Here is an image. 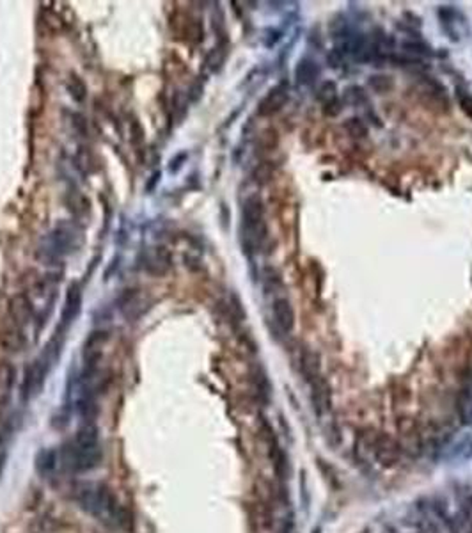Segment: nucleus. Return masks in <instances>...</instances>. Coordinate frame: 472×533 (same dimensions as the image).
I'll return each instance as SVG.
<instances>
[{"label":"nucleus","instance_id":"16","mask_svg":"<svg viewBox=\"0 0 472 533\" xmlns=\"http://www.w3.org/2000/svg\"><path fill=\"white\" fill-rule=\"evenodd\" d=\"M405 47V52L407 54H412V55H417V57H421V55H428L430 54V48L424 45V43H405L403 45Z\"/></svg>","mask_w":472,"mask_h":533},{"label":"nucleus","instance_id":"14","mask_svg":"<svg viewBox=\"0 0 472 533\" xmlns=\"http://www.w3.org/2000/svg\"><path fill=\"white\" fill-rule=\"evenodd\" d=\"M369 85L376 93H387L389 89L392 87V80L387 75H373V77H369Z\"/></svg>","mask_w":472,"mask_h":533},{"label":"nucleus","instance_id":"9","mask_svg":"<svg viewBox=\"0 0 472 533\" xmlns=\"http://www.w3.org/2000/svg\"><path fill=\"white\" fill-rule=\"evenodd\" d=\"M295 77L300 85L313 84V82L316 80V77H318V66H316V62L311 61V59H302V61L299 62V66H296Z\"/></svg>","mask_w":472,"mask_h":533},{"label":"nucleus","instance_id":"1","mask_svg":"<svg viewBox=\"0 0 472 533\" xmlns=\"http://www.w3.org/2000/svg\"><path fill=\"white\" fill-rule=\"evenodd\" d=\"M73 498L82 510H85L98 521L108 523L110 526H121L127 523L124 509L114 492L103 483L84 482L75 485Z\"/></svg>","mask_w":472,"mask_h":533},{"label":"nucleus","instance_id":"10","mask_svg":"<svg viewBox=\"0 0 472 533\" xmlns=\"http://www.w3.org/2000/svg\"><path fill=\"white\" fill-rule=\"evenodd\" d=\"M57 464L59 455L55 450L46 448L38 453V462H36V466H38V471L41 473L43 476H50L52 473L55 471V468H57Z\"/></svg>","mask_w":472,"mask_h":533},{"label":"nucleus","instance_id":"3","mask_svg":"<svg viewBox=\"0 0 472 533\" xmlns=\"http://www.w3.org/2000/svg\"><path fill=\"white\" fill-rule=\"evenodd\" d=\"M242 233L243 246L247 249L257 251L266 240V222H265V206L262 197L249 196L243 201L242 208Z\"/></svg>","mask_w":472,"mask_h":533},{"label":"nucleus","instance_id":"12","mask_svg":"<svg viewBox=\"0 0 472 533\" xmlns=\"http://www.w3.org/2000/svg\"><path fill=\"white\" fill-rule=\"evenodd\" d=\"M345 128L353 139H364V137L368 136V127H366V125L362 123V120H359V118H350L345 123Z\"/></svg>","mask_w":472,"mask_h":533},{"label":"nucleus","instance_id":"15","mask_svg":"<svg viewBox=\"0 0 472 533\" xmlns=\"http://www.w3.org/2000/svg\"><path fill=\"white\" fill-rule=\"evenodd\" d=\"M272 166H270V162H263L259 164V166L256 167V171H254V178H256V182L259 183H266L272 178Z\"/></svg>","mask_w":472,"mask_h":533},{"label":"nucleus","instance_id":"13","mask_svg":"<svg viewBox=\"0 0 472 533\" xmlns=\"http://www.w3.org/2000/svg\"><path fill=\"white\" fill-rule=\"evenodd\" d=\"M336 98H338V94H336L334 82H323L322 87L318 89V100L323 105H330L334 104Z\"/></svg>","mask_w":472,"mask_h":533},{"label":"nucleus","instance_id":"7","mask_svg":"<svg viewBox=\"0 0 472 533\" xmlns=\"http://www.w3.org/2000/svg\"><path fill=\"white\" fill-rule=\"evenodd\" d=\"M272 313L273 320L279 325L285 332H289L295 325V311H293V306L288 299L277 297L272 304Z\"/></svg>","mask_w":472,"mask_h":533},{"label":"nucleus","instance_id":"11","mask_svg":"<svg viewBox=\"0 0 472 533\" xmlns=\"http://www.w3.org/2000/svg\"><path fill=\"white\" fill-rule=\"evenodd\" d=\"M66 89H68L69 97L73 98L77 104H84L87 98V85L85 82L78 77L77 73H69L66 78Z\"/></svg>","mask_w":472,"mask_h":533},{"label":"nucleus","instance_id":"17","mask_svg":"<svg viewBox=\"0 0 472 533\" xmlns=\"http://www.w3.org/2000/svg\"><path fill=\"white\" fill-rule=\"evenodd\" d=\"M346 98H348L352 104H359L361 100H364V93H362V89L359 87H350L346 91Z\"/></svg>","mask_w":472,"mask_h":533},{"label":"nucleus","instance_id":"19","mask_svg":"<svg viewBox=\"0 0 472 533\" xmlns=\"http://www.w3.org/2000/svg\"><path fill=\"white\" fill-rule=\"evenodd\" d=\"M6 460H8V452L4 448H0V476H2V471L6 468Z\"/></svg>","mask_w":472,"mask_h":533},{"label":"nucleus","instance_id":"2","mask_svg":"<svg viewBox=\"0 0 472 533\" xmlns=\"http://www.w3.org/2000/svg\"><path fill=\"white\" fill-rule=\"evenodd\" d=\"M101 443L94 425H84L75 434L61 452V460L69 471L87 473L101 462Z\"/></svg>","mask_w":472,"mask_h":533},{"label":"nucleus","instance_id":"5","mask_svg":"<svg viewBox=\"0 0 472 533\" xmlns=\"http://www.w3.org/2000/svg\"><path fill=\"white\" fill-rule=\"evenodd\" d=\"M286 101H288V87L283 84L276 85V87L270 89V93L263 98L259 107H257V113L262 114V116H272V114L279 113L280 108L285 107Z\"/></svg>","mask_w":472,"mask_h":533},{"label":"nucleus","instance_id":"6","mask_svg":"<svg viewBox=\"0 0 472 533\" xmlns=\"http://www.w3.org/2000/svg\"><path fill=\"white\" fill-rule=\"evenodd\" d=\"M80 306H82V290L80 286L77 283L69 286L68 295H66V304L64 309H62V318H61V329L69 327V325L73 324L75 318L78 317L80 313Z\"/></svg>","mask_w":472,"mask_h":533},{"label":"nucleus","instance_id":"8","mask_svg":"<svg viewBox=\"0 0 472 533\" xmlns=\"http://www.w3.org/2000/svg\"><path fill=\"white\" fill-rule=\"evenodd\" d=\"M0 345L8 352H20L25 347V334L23 329H20L15 322L4 325L0 329Z\"/></svg>","mask_w":472,"mask_h":533},{"label":"nucleus","instance_id":"18","mask_svg":"<svg viewBox=\"0 0 472 533\" xmlns=\"http://www.w3.org/2000/svg\"><path fill=\"white\" fill-rule=\"evenodd\" d=\"M460 104H462V107H464L465 113H467L469 116H472V97L460 93Z\"/></svg>","mask_w":472,"mask_h":533},{"label":"nucleus","instance_id":"4","mask_svg":"<svg viewBox=\"0 0 472 533\" xmlns=\"http://www.w3.org/2000/svg\"><path fill=\"white\" fill-rule=\"evenodd\" d=\"M171 265H173V258L165 248H151L143 258L144 271L151 276H157V278L167 274L171 271Z\"/></svg>","mask_w":472,"mask_h":533}]
</instances>
